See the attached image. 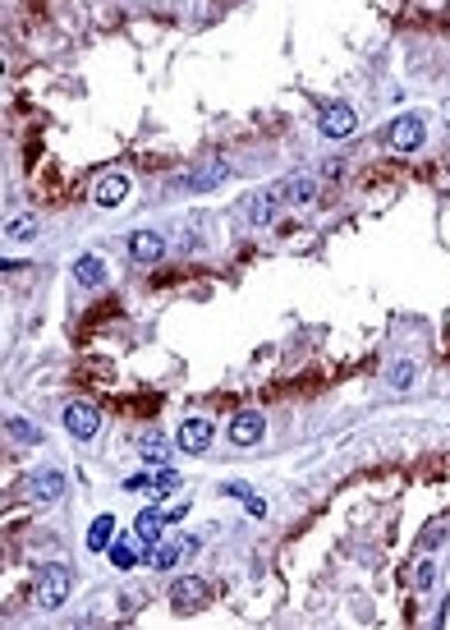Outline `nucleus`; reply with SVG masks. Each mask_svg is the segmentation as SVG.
Masks as SVG:
<instances>
[{"label": "nucleus", "mask_w": 450, "mask_h": 630, "mask_svg": "<svg viewBox=\"0 0 450 630\" xmlns=\"http://www.w3.org/2000/svg\"><path fill=\"white\" fill-rule=\"evenodd\" d=\"M414 377H418V364H414V359H396V364H391V373H386V382H391L396 391H409V387H414Z\"/></svg>", "instance_id": "aec40b11"}, {"label": "nucleus", "mask_w": 450, "mask_h": 630, "mask_svg": "<svg viewBox=\"0 0 450 630\" xmlns=\"http://www.w3.org/2000/svg\"><path fill=\"white\" fill-rule=\"evenodd\" d=\"M115 543V515H97L88 525V552H106Z\"/></svg>", "instance_id": "dca6fc26"}, {"label": "nucleus", "mask_w": 450, "mask_h": 630, "mask_svg": "<svg viewBox=\"0 0 450 630\" xmlns=\"http://www.w3.org/2000/svg\"><path fill=\"white\" fill-rule=\"evenodd\" d=\"M280 193H285V203H313V198H317V184L303 180V175H294V180L280 184Z\"/></svg>", "instance_id": "6ab92c4d"}, {"label": "nucleus", "mask_w": 450, "mask_h": 630, "mask_svg": "<svg viewBox=\"0 0 450 630\" xmlns=\"http://www.w3.org/2000/svg\"><path fill=\"white\" fill-rule=\"evenodd\" d=\"M152 488V474H129L124 478V492H147Z\"/></svg>", "instance_id": "a878e982"}, {"label": "nucleus", "mask_w": 450, "mask_h": 630, "mask_svg": "<svg viewBox=\"0 0 450 630\" xmlns=\"http://www.w3.org/2000/svg\"><path fill=\"white\" fill-rule=\"evenodd\" d=\"M179 446H184L188 455H202L211 446V419H184V428H179Z\"/></svg>", "instance_id": "9d476101"}, {"label": "nucleus", "mask_w": 450, "mask_h": 630, "mask_svg": "<svg viewBox=\"0 0 450 630\" xmlns=\"http://www.w3.org/2000/svg\"><path fill=\"white\" fill-rule=\"evenodd\" d=\"M432 580H437V566H432V562H418V594H428Z\"/></svg>", "instance_id": "b1692460"}, {"label": "nucleus", "mask_w": 450, "mask_h": 630, "mask_svg": "<svg viewBox=\"0 0 450 630\" xmlns=\"http://www.w3.org/2000/svg\"><path fill=\"white\" fill-rule=\"evenodd\" d=\"M248 515L262 520V515H267V501H262V497H248Z\"/></svg>", "instance_id": "cd10ccee"}, {"label": "nucleus", "mask_w": 450, "mask_h": 630, "mask_svg": "<svg viewBox=\"0 0 450 630\" xmlns=\"http://www.w3.org/2000/svg\"><path fill=\"white\" fill-rule=\"evenodd\" d=\"M129 189H133V180L124 170H106L97 180V189H92V198H97V207H115V203L129 198Z\"/></svg>", "instance_id": "0eeeda50"}, {"label": "nucleus", "mask_w": 450, "mask_h": 630, "mask_svg": "<svg viewBox=\"0 0 450 630\" xmlns=\"http://www.w3.org/2000/svg\"><path fill=\"white\" fill-rule=\"evenodd\" d=\"M69 589H74V575H69V566H42V571H37V603H42L46 612L65 608Z\"/></svg>", "instance_id": "f03ea898"}, {"label": "nucleus", "mask_w": 450, "mask_h": 630, "mask_svg": "<svg viewBox=\"0 0 450 630\" xmlns=\"http://www.w3.org/2000/svg\"><path fill=\"white\" fill-rule=\"evenodd\" d=\"M65 428L78 442H92L97 428H101V409L92 405V400H74V405H65Z\"/></svg>", "instance_id": "20e7f679"}, {"label": "nucleus", "mask_w": 450, "mask_h": 630, "mask_svg": "<svg viewBox=\"0 0 450 630\" xmlns=\"http://www.w3.org/2000/svg\"><path fill=\"white\" fill-rule=\"evenodd\" d=\"M106 557H110V566H115V571H133V566L143 562V557H138V543L133 539H115L106 548Z\"/></svg>", "instance_id": "f3484780"}, {"label": "nucleus", "mask_w": 450, "mask_h": 630, "mask_svg": "<svg viewBox=\"0 0 450 630\" xmlns=\"http://www.w3.org/2000/svg\"><path fill=\"white\" fill-rule=\"evenodd\" d=\"M161 254H165V240L156 230H133L129 235V258H138V263H156Z\"/></svg>", "instance_id": "9b49d317"}, {"label": "nucleus", "mask_w": 450, "mask_h": 630, "mask_svg": "<svg viewBox=\"0 0 450 630\" xmlns=\"http://www.w3.org/2000/svg\"><path fill=\"white\" fill-rule=\"evenodd\" d=\"M28 497L33 501H60L65 497V474H60V469H37L33 474V483H28Z\"/></svg>", "instance_id": "1a4fd4ad"}, {"label": "nucleus", "mask_w": 450, "mask_h": 630, "mask_svg": "<svg viewBox=\"0 0 450 630\" xmlns=\"http://www.w3.org/2000/svg\"><path fill=\"white\" fill-rule=\"evenodd\" d=\"M179 557H188V548H184V543H152V552H147L143 562L152 566V571H175V566H179Z\"/></svg>", "instance_id": "4468645a"}, {"label": "nucleus", "mask_w": 450, "mask_h": 630, "mask_svg": "<svg viewBox=\"0 0 450 630\" xmlns=\"http://www.w3.org/2000/svg\"><path fill=\"white\" fill-rule=\"evenodd\" d=\"M262 428H267L262 414H257V409H243V414L230 419V442L234 446H257L262 442Z\"/></svg>", "instance_id": "6e6552de"}, {"label": "nucleus", "mask_w": 450, "mask_h": 630, "mask_svg": "<svg viewBox=\"0 0 450 630\" xmlns=\"http://www.w3.org/2000/svg\"><path fill=\"white\" fill-rule=\"evenodd\" d=\"M441 534H446V520H432V525H428V534H423V543H418V548L428 552V548H432V543L441 539Z\"/></svg>", "instance_id": "393cba45"}, {"label": "nucleus", "mask_w": 450, "mask_h": 630, "mask_svg": "<svg viewBox=\"0 0 450 630\" xmlns=\"http://www.w3.org/2000/svg\"><path fill=\"white\" fill-rule=\"evenodd\" d=\"M225 180H230V166H225V161H202L184 184L188 189H216V184H225Z\"/></svg>", "instance_id": "2eb2a0df"}, {"label": "nucleus", "mask_w": 450, "mask_h": 630, "mask_svg": "<svg viewBox=\"0 0 450 630\" xmlns=\"http://www.w3.org/2000/svg\"><path fill=\"white\" fill-rule=\"evenodd\" d=\"M423 138H428V124L418 120L414 111L396 115V124H391V147H396V152H418Z\"/></svg>", "instance_id": "423d86ee"}, {"label": "nucleus", "mask_w": 450, "mask_h": 630, "mask_svg": "<svg viewBox=\"0 0 450 630\" xmlns=\"http://www.w3.org/2000/svg\"><path fill=\"white\" fill-rule=\"evenodd\" d=\"M5 437H10V442H19V446H37V442H42V432H37L28 419H14V414L5 419Z\"/></svg>", "instance_id": "a211bd4d"}, {"label": "nucleus", "mask_w": 450, "mask_h": 630, "mask_svg": "<svg viewBox=\"0 0 450 630\" xmlns=\"http://www.w3.org/2000/svg\"><path fill=\"white\" fill-rule=\"evenodd\" d=\"M161 525H170L165 520V511L161 506H147V511H138V525H133V534H138V543H161Z\"/></svg>", "instance_id": "ddd939ff"}, {"label": "nucleus", "mask_w": 450, "mask_h": 630, "mask_svg": "<svg viewBox=\"0 0 450 630\" xmlns=\"http://www.w3.org/2000/svg\"><path fill=\"white\" fill-rule=\"evenodd\" d=\"M5 235H10V240H37V217H28V212L14 217V221L5 226Z\"/></svg>", "instance_id": "4be33fe9"}, {"label": "nucleus", "mask_w": 450, "mask_h": 630, "mask_svg": "<svg viewBox=\"0 0 450 630\" xmlns=\"http://www.w3.org/2000/svg\"><path fill=\"white\" fill-rule=\"evenodd\" d=\"M165 451H170V446H165L161 437H147V442L138 446V455H143L147 464H161V460H165Z\"/></svg>", "instance_id": "5701e85b"}, {"label": "nucleus", "mask_w": 450, "mask_h": 630, "mask_svg": "<svg viewBox=\"0 0 450 630\" xmlns=\"http://www.w3.org/2000/svg\"><path fill=\"white\" fill-rule=\"evenodd\" d=\"M207 598H211V585H207V580H198V575H184V580L170 585V608H175L179 617H193Z\"/></svg>", "instance_id": "7ed1b4c3"}, {"label": "nucleus", "mask_w": 450, "mask_h": 630, "mask_svg": "<svg viewBox=\"0 0 450 630\" xmlns=\"http://www.w3.org/2000/svg\"><path fill=\"white\" fill-rule=\"evenodd\" d=\"M147 492H152V497H170V492H179V474L170 469V464H161V469L152 474V488H147Z\"/></svg>", "instance_id": "412c9836"}, {"label": "nucleus", "mask_w": 450, "mask_h": 630, "mask_svg": "<svg viewBox=\"0 0 450 630\" xmlns=\"http://www.w3.org/2000/svg\"><path fill=\"white\" fill-rule=\"evenodd\" d=\"M74 281H78V286H88V290L106 286V263H101V254H83V258H74Z\"/></svg>", "instance_id": "f8f14e48"}, {"label": "nucleus", "mask_w": 450, "mask_h": 630, "mask_svg": "<svg viewBox=\"0 0 450 630\" xmlns=\"http://www.w3.org/2000/svg\"><path fill=\"white\" fill-rule=\"evenodd\" d=\"M317 124H322L327 138H350V133L359 129V111H354L350 101H331V106H322Z\"/></svg>", "instance_id": "39448f33"}, {"label": "nucleus", "mask_w": 450, "mask_h": 630, "mask_svg": "<svg viewBox=\"0 0 450 630\" xmlns=\"http://www.w3.org/2000/svg\"><path fill=\"white\" fill-rule=\"evenodd\" d=\"M220 492H225V497H243V501L253 497V492H248V488H243V483H225V488H220Z\"/></svg>", "instance_id": "bb28decb"}, {"label": "nucleus", "mask_w": 450, "mask_h": 630, "mask_svg": "<svg viewBox=\"0 0 450 630\" xmlns=\"http://www.w3.org/2000/svg\"><path fill=\"white\" fill-rule=\"evenodd\" d=\"M280 203H285L280 189H253V193H243V198L234 203V217H239L243 226H271Z\"/></svg>", "instance_id": "f257e3e1"}]
</instances>
